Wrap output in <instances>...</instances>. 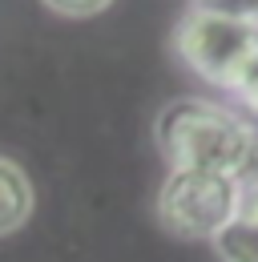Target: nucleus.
<instances>
[{"mask_svg": "<svg viewBox=\"0 0 258 262\" xmlns=\"http://www.w3.org/2000/svg\"><path fill=\"white\" fill-rule=\"evenodd\" d=\"M158 141L174 165L218 169L242 178L254 162V133L238 117L206 101H174L158 117Z\"/></svg>", "mask_w": 258, "mask_h": 262, "instance_id": "nucleus-1", "label": "nucleus"}, {"mask_svg": "<svg viewBox=\"0 0 258 262\" xmlns=\"http://www.w3.org/2000/svg\"><path fill=\"white\" fill-rule=\"evenodd\" d=\"M242 206L238 178L198 165H174L158 194L161 226L178 238H218Z\"/></svg>", "mask_w": 258, "mask_h": 262, "instance_id": "nucleus-2", "label": "nucleus"}, {"mask_svg": "<svg viewBox=\"0 0 258 262\" xmlns=\"http://www.w3.org/2000/svg\"><path fill=\"white\" fill-rule=\"evenodd\" d=\"M32 214V182L16 162L0 158V238L16 234Z\"/></svg>", "mask_w": 258, "mask_h": 262, "instance_id": "nucleus-3", "label": "nucleus"}, {"mask_svg": "<svg viewBox=\"0 0 258 262\" xmlns=\"http://www.w3.org/2000/svg\"><path fill=\"white\" fill-rule=\"evenodd\" d=\"M198 8L218 12V16H230V20L258 25V0H198Z\"/></svg>", "mask_w": 258, "mask_h": 262, "instance_id": "nucleus-4", "label": "nucleus"}, {"mask_svg": "<svg viewBox=\"0 0 258 262\" xmlns=\"http://www.w3.org/2000/svg\"><path fill=\"white\" fill-rule=\"evenodd\" d=\"M40 4H49L57 16H73V20H81V16H97V12H105L113 0H40Z\"/></svg>", "mask_w": 258, "mask_h": 262, "instance_id": "nucleus-5", "label": "nucleus"}]
</instances>
